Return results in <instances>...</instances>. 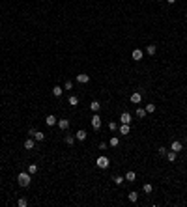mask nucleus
I'll list each match as a JSON object with an SVG mask.
<instances>
[{
	"label": "nucleus",
	"instance_id": "obj_28",
	"mask_svg": "<svg viewBox=\"0 0 187 207\" xmlns=\"http://www.w3.org/2000/svg\"><path fill=\"white\" fill-rule=\"evenodd\" d=\"M146 112H148V114L155 112V105H153V103H152V105H148V106H146Z\"/></svg>",
	"mask_w": 187,
	"mask_h": 207
},
{
	"label": "nucleus",
	"instance_id": "obj_8",
	"mask_svg": "<svg viewBox=\"0 0 187 207\" xmlns=\"http://www.w3.org/2000/svg\"><path fill=\"white\" fill-rule=\"evenodd\" d=\"M77 82H79V84H88V82H90V75H84V73L77 75Z\"/></svg>",
	"mask_w": 187,
	"mask_h": 207
},
{
	"label": "nucleus",
	"instance_id": "obj_29",
	"mask_svg": "<svg viewBox=\"0 0 187 207\" xmlns=\"http://www.w3.org/2000/svg\"><path fill=\"white\" fill-rule=\"evenodd\" d=\"M114 183H116V185H122V183H124V177H122V176H116V177H114Z\"/></svg>",
	"mask_w": 187,
	"mask_h": 207
},
{
	"label": "nucleus",
	"instance_id": "obj_14",
	"mask_svg": "<svg viewBox=\"0 0 187 207\" xmlns=\"http://www.w3.org/2000/svg\"><path fill=\"white\" fill-rule=\"evenodd\" d=\"M99 108H101V103L99 101H92L90 103V110H92V112H97Z\"/></svg>",
	"mask_w": 187,
	"mask_h": 207
},
{
	"label": "nucleus",
	"instance_id": "obj_16",
	"mask_svg": "<svg viewBox=\"0 0 187 207\" xmlns=\"http://www.w3.org/2000/svg\"><path fill=\"white\" fill-rule=\"evenodd\" d=\"M62 93H64V88H62V86H54V88H53V95H54V97H60Z\"/></svg>",
	"mask_w": 187,
	"mask_h": 207
},
{
	"label": "nucleus",
	"instance_id": "obj_13",
	"mask_svg": "<svg viewBox=\"0 0 187 207\" xmlns=\"http://www.w3.org/2000/svg\"><path fill=\"white\" fill-rule=\"evenodd\" d=\"M146 114H148V112H146V108H140V106H137V118H138V119H144Z\"/></svg>",
	"mask_w": 187,
	"mask_h": 207
},
{
	"label": "nucleus",
	"instance_id": "obj_26",
	"mask_svg": "<svg viewBox=\"0 0 187 207\" xmlns=\"http://www.w3.org/2000/svg\"><path fill=\"white\" fill-rule=\"evenodd\" d=\"M17 205H19V207H26V205H28L26 198H19V200H17Z\"/></svg>",
	"mask_w": 187,
	"mask_h": 207
},
{
	"label": "nucleus",
	"instance_id": "obj_6",
	"mask_svg": "<svg viewBox=\"0 0 187 207\" xmlns=\"http://www.w3.org/2000/svg\"><path fill=\"white\" fill-rule=\"evenodd\" d=\"M131 103H133V105H140L142 103V93H138V91L131 93Z\"/></svg>",
	"mask_w": 187,
	"mask_h": 207
},
{
	"label": "nucleus",
	"instance_id": "obj_22",
	"mask_svg": "<svg viewBox=\"0 0 187 207\" xmlns=\"http://www.w3.org/2000/svg\"><path fill=\"white\" fill-rule=\"evenodd\" d=\"M125 179H127L129 183H133L135 179H137V174H135V172H127V174H125Z\"/></svg>",
	"mask_w": 187,
	"mask_h": 207
},
{
	"label": "nucleus",
	"instance_id": "obj_20",
	"mask_svg": "<svg viewBox=\"0 0 187 207\" xmlns=\"http://www.w3.org/2000/svg\"><path fill=\"white\" fill-rule=\"evenodd\" d=\"M127 198H129V202L137 204V202H138V192H135V190H133V192H129V196H127Z\"/></svg>",
	"mask_w": 187,
	"mask_h": 207
},
{
	"label": "nucleus",
	"instance_id": "obj_1",
	"mask_svg": "<svg viewBox=\"0 0 187 207\" xmlns=\"http://www.w3.org/2000/svg\"><path fill=\"white\" fill-rule=\"evenodd\" d=\"M17 183H19V187H28L32 183V176L28 172H21L17 176Z\"/></svg>",
	"mask_w": 187,
	"mask_h": 207
},
{
	"label": "nucleus",
	"instance_id": "obj_30",
	"mask_svg": "<svg viewBox=\"0 0 187 207\" xmlns=\"http://www.w3.org/2000/svg\"><path fill=\"white\" fill-rule=\"evenodd\" d=\"M109 129H110V131H112V133H114V131L118 129V125H116V123H114V121H110V123H109Z\"/></svg>",
	"mask_w": 187,
	"mask_h": 207
},
{
	"label": "nucleus",
	"instance_id": "obj_32",
	"mask_svg": "<svg viewBox=\"0 0 187 207\" xmlns=\"http://www.w3.org/2000/svg\"><path fill=\"white\" fill-rule=\"evenodd\" d=\"M157 151H159V155H166V148H163V146H161Z\"/></svg>",
	"mask_w": 187,
	"mask_h": 207
},
{
	"label": "nucleus",
	"instance_id": "obj_21",
	"mask_svg": "<svg viewBox=\"0 0 187 207\" xmlns=\"http://www.w3.org/2000/svg\"><path fill=\"white\" fill-rule=\"evenodd\" d=\"M155 50H157L155 45H148V47H146V54H150V56H153V54H155Z\"/></svg>",
	"mask_w": 187,
	"mask_h": 207
},
{
	"label": "nucleus",
	"instance_id": "obj_15",
	"mask_svg": "<svg viewBox=\"0 0 187 207\" xmlns=\"http://www.w3.org/2000/svg\"><path fill=\"white\" fill-rule=\"evenodd\" d=\"M129 123H122L120 125V134H129Z\"/></svg>",
	"mask_w": 187,
	"mask_h": 207
},
{
	"label": "nucleus",
	"instance_id": "obj_2",
	"mask_svg": "<svg viewBox=\"0 0 187 207\" xmlns=\"http://www.w3.org/2000/svg\"><path fill=\"white\" fill-rule=\"evenodd\" d=\"M109 164H110V161H109V157H105V155L97 157V161H95V166L101 168V170H107V168H109Z\"/></svg>",
	"mask_w": 187,
	"mask_h": 207
},
{
	"label": "nucleus",
	"instance_id": "obj_27",
	"mask_svg": "<svg viewBox=\"0 0 187 207\" xmlns=\"http://www.w3.org/2000/svg\"><path fill=\"white\" fill-rule=\"evenodd\" d=\"M66 144L67 146H73L75 144V136H66Z\"/></svg>",
	"mask_w": 187,
	"mask_h": 207
},
{
	"label": "nucleus",
	"instance_id": "obj_10",
	"mask_svg": "<svg viewBox=\"0 0 187 207\" xmlns=\"http://www.w3.org/2000/svg\"><path fill=\"white\" fill-rule=\"evenodd\" d=\"M56 125L60 127L62 131H67V129H69V121H67V119H58V121H56Z\"/></svg>",
	"mask_w": 187,
	"mask_h": 207
},
{
	"label": "nucleus",
	"instance_id": "obj_31",
	"mask_svg": "<svg viewBox=\"0 0 187 207\" xmlns=\"http://www.w3.org/2000/svg\"><path fill=\"white\" fill-rule=\"evenodd\" d=\"M64 88H66V90H71V88H73V82H71V80H67L66 84H64Z\"/></svg>",
	"mask_w": 187,
	"mask_h": 207
},
{
	"label": "nucleus",
	"instance_id": "obj_12",
	"mask_svg": "<svg viewBox=\"0 0 187 207\" xmlns=\"http://www.w3.org/2000/svg\"><path fill=\"white\" fill-rule=\"evenodd\" d=\"M120 121H122V123H131V114H129V112H122Z\"/></svg>",
	"mask_w": 187,
	"mask_h": 207
},
{
	"label": "nucleus",
	"instance_id": "obj_11",
	"mask_svg": "<svg viewBox=\"0 0 187 207\" xmlns=\"http://www.w3.org/2000/svg\"><path fill=\"white\" fill-rule=\"evenodd\" d=\"M56 121H58V119H56V118H54V116H53V114H49V116H47V118H45V123H47V125H49V127H53V125H56Z\"/></svg>",
	"mask_w": 187,
	"mask_h": 207
},
{
	"label": "nucleus",
	"instance_id": "obj_3",
	"mask_svg": "<svg viewBox=\"0 0 187 207\" xmlns=\"http://www.w3.org/2000/svg\"><path fill=\"white\" fill-rule=\"evenodd\" d=\"M30 136L34 138V140H38V142H41V140H45V134L41 133V131H34V129H30Z\"/></svg>",
	"mask_w": 187,
	"mask_h": 207
},
{
	"label": "nucleus",
	"instance_id": "obj_23",
	"mask_svg": "<svg viewBox=\"0 0 187 207\" xmlns=\"http://www.w3.org/2000/svg\"><path fill=\"white\" fill-rule=\"evenodd\" d=\"M118 144H120V140H118V136H112V138L109 140V146H110V148H116Z\"/></svg>",
	"mask_w": 187,
	"mask_h": 207
},
{
	"label": "nucleus",
	"instance_id": "obj_25",
	"mask_svg": "<svg viewBox=\"0 0 187 207\" xmlns=\"http://www.w3.org/2000/svg\"><path fill=\"white\" fill-rule=\"evenodd\" d=\"M142 190H144V192H146V194H152V190H153V187H152V185H150V183H146V185H144V187H142Z\"/></svg>",
	"mask_w": 187,
	"mask_h": 207
},
{
	"label": "nucleus",
	"instance_id": "obj_9",
	"mask_svg": "<svg viewBox=\"0 0 187 207\" xmlns=\"http://www.w3.org/2000/svg\"><path fill=\"white\" fill-rule=\"evenodd\" d=\"M131 56H133V60H137V62H140V60L144 58V52H142L140 49H135L133 52H131Z\"/></svg>",
	"mask_w": 187,
	"mask_h": 207
},
{
	"label": "nucleus",
	"instance_id": "obj_17",
	"mask_svg": "<svg viewBox=\"0 0 187 207\" xmlns=\"http://www.w3.org/2000/svg\"><path fill=\"white\" fill-rule=\"evenodd\" d=\"M36 144H34V138H28V140H25V149H34Z\"/></svg>",
	"mask_w": 187,
	"mask_h": 207
},
{
	"label": "nucleus",
	"instance_id": "obj_33",
	"mask_svg": "<svg viewBox=\"0 0 187 207\" xmlns=\"http://www.w3.org/2000/svg\"><path fill=\"white\" fill-rule=\"evenodd\" d=\"M166 2H169V4H174V2H176V0H166Z\"/></svg>",
	"mask_w": 187,
	"mask_h": 207
},
{
	"label": "nucleus",
	"instance_id": "obj_5",
	"mask_svg": "<svg viewBox=\"0 0 187 207\" xmlns=\"http://www.w3.org/2000/svg\"><path fill=\"white\" fill-rule=\"evenodd\" d=\"M170 151H174V153H180V151H184V144H182L180 140H174L172 144H170Z\"/></svg>",
	"mask_w": 187,
	"mask_h": 207
},
{
	"label": "nucleus",
	"instance_id": "obj_7",
	"mask_svg": "<svg viewBox=\"0 0 187 207\" xmlns=\"http://www.w3.org/2000/svg\"><path fill=\"white\" fill-rule=\"evenodd\" d=\"M86 138H88V134H86V131H77V133H75V140H79V142H84Z\"/></svg>",
	"mask_w": 187,
	"mask_h": 207
},
{
	"label": "nucleus",
	"instance_id": "obj_18",
	"mask_svg": "<svg viewBox=\"0 0 187 207\" xmlns=\"http://www.w3.org/2000/svg\"><path fill=\"white\" fill-rule=\"evenodd\" d=\"M176 155L178 153H174V151H166L165 157H166V161H169V162H174V161H176Z\"/></svg>",
	"mask_w": 187,
	"mask_h": 207
},
{
	"label": "nucleus",
	"instance_id": "obj_24",
	"mask_svg": "<svg viewBox=\"0 0 187 207\" xmlns=\"http://www.w3.org/2000/svg\"><path fill=\"white\" fill-rule=\"evenodd\" d=\"M36 172H38V164H28V174L30 176H34Z\"/></svg>",
	"mask_w": 187,
	"mask_h": 207
},
{
	"label": "nucleus",
	"instance_id": "obj_4",
	"mask_svg": "<svg viewBox=\"0 0 187 207\" xmlns=\"http://www.w3.org/2000/svg\"><path fill=\"white\" fill-rule=\"evenodd\" d=\"M90 123H92L94 131H99V129H101V118H99V116H97L95 112H94V116H92V121H90Z\"/></svg>",
	"mask_w": 187,
	"mask_h": 207
},
{
	"label": "nucleus",
	"instance_id": "obj_19",
	"mask_svg": "<svg viewBox=\"0 0 187 207\" xmlns=\"http://www.w3.org/2000/svg\"><path fill=\"white\" fill-rule=\"evenodd\" d=\"M67 103H69L71 106H77V105H79V97H77V95H69V99H67Z\"/></svg>",
	"mask_w": 187,
	"mask_h": 207
}]
</instances>
